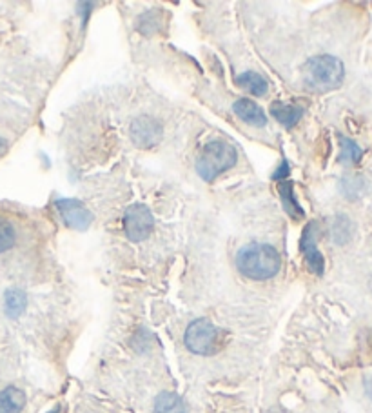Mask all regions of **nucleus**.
<instances>
[{"label": "nucleus", "instance_id": "nucleus-16", "mask_svg": "<svg viewBox=\"0 0 372 413\" xmlns=\"http://www.w3.org/2000/svg\"><path fill=\"white\" fill-rule=\"evenodd\" d=\"M15 244V230L10 222L0 219V253H4Z\"/></svg>", "mask_w": 372, "mask_h": 413}, {"label": "nucleus", "instance_id": "nucleus-15", "mask_svg": "<svg viewBox=\"0 0 372 413\" xmlns=\"http://www.w3.org/2000/svg\"><path fill=\"white\" fill-rule=\"evenodd\" d=\"M280 197L283 201V208L287 213H291L292 217H303V210L300 208V204L296 202L294 195H292V184L291 183H282L278 186Z\"/></svg>", "mask_w": 372, "mask_h": 413}, {"label": "nucleus", "instance_id": "nucleus-6", "mask_svg": "<svg viewBox=\"0 0 372 413\" xmlns=\"http://www.w3.org/2000/svg\"><path fill=\"white\" fill-rule=\"evenodd\" d=\"M129 135H131V140L134 144L140 146V148H151L162 139V126L153 117L143 115L133 120Z\"/></svg>", "mask_w": 372, "mask_h": 413}, {"label": "nucleus", "instance_id": "nucleus-19", "mask_svg": "<svg viewBox=\"0 0 372 413\" xmlns=\"http://www.w3.org/2000/svg\"><path fill=\"white\" fill-rule=\"evenodd\" d=\"M6 151V142H4V139H0V155L4 153Z\"/></svg>", "mask_w": 372, "mask_h": 413}, {"label": "nucleus", "instance_id": "nucleus-13", "mask_svg": "<svg viewBox=\"0 0 372 413\" xmlns=\"http://www.w3.org/2000/svg\"><path fill=\"white\" fill-rule=\"evenodd\" d=\"M236 82H238L242 87H245L249 93H253V95L256 96L265 95L269 90L267 81H265L262 75H258L256 71H245L244 75H240V77L236 78Z\"/></svg>", "mask_w": 372, "mask_h": 413}, {"label": "nucleus", "instance_id": "nucleus-7", "mask_svg": "<svg viewBox=\"0 0 372 413\" xmlns=\"http://www.w3.org/2000/svg\"><path fill=\"white\" fill-rule=\"evenodd\" d=\"M57 208L66 226L73 228V230H87L93 222V215L89 210L77 199H60L57 201Z\"/></svg>", "mask_w": 372, "mask_h": 413}, {"label": "nucleus", "instance_id": "nucleus-10", "mask_svg": "<svg viewBox=\"0 0 372 413\" xmlns=\"http://www.w3.org/2000/svg\"><path fill=\"white\" fill-rule=\"evenodd\" d=\"M26 406V394L20 388L10 386L0 391V413H20Z\"/></svg>", "mask_w": 372, "mask_h": 413}, {"label": "nucleus", "instance_id": "nucleus-14", "mask_svg": "<svg viewBox=\"0 0 372 413\" xmlns=\"http://www.w3.org/2000/svg\"><path fill=\"white\" fill-rule=\"evenodd\" d=\"M26 295L20 289H10L4 297V307L10 317H19L26 310Z\"/></svg>", "mask_w": 372, "mask_h": 413}, {"label": "nucleus", "instance_id": "nucleus-9", "mask_svg": "<svg viewBox=\"0 0 372 413\" xmlns=\"http://www.w3.org/2000/svg\"><path fill=\"white\" fill-rule=\"evenodd\" d=\"M234 111L240 119L251 126H265V122H267V117L262 111V108L258 106L256 102L249 101V99H240L234 104Z\"/></svg>", "mask_w": 372, "mask_h": 413}, {"label": "nucleus", "instance_id": "nucleus-12", "mask_svg": "<svg viewBox=\"0 0 372 413\" xmlns=\"http://www.w3.org/2000/svg\"><path fill=\"white\" fill-rule=\"evenodd\" d=\"M154 413H187L186 403L175 394H160L154 403Z\"/></svg>", "mask_w": 372, "mask_h": 413}, {"label": "nucleus", "instance_id": "nucleus-11", "mask_svg": "<svg viewBox=\"0 0 372 413\" xmlns=\"http://www.w3.org/2000/svg\"><path fill=\"white\" fill-rule=\"evenodd\" d=\"M271 113L274 115V119H276L280 124L285 126V128H291V126L298 124V120L303 115L301 108L291 106V104H283V102H274V104H271Z\"/></svg>", "mask_w": 372, "mask_h": 413}, {"label": "nucleus", "instance_id": "nucleus-3", "mask_svg": "<svg viewBox=\"0 0 372 413\" xmlns=\"http://www.w3.org/2000/svg\"><path fill=\"white\" fill-rule=\"evenodd\" d=\"M236 149L224 140H211L209 144L204 146L200 159L196 162V169L204 180H215L225 169L233 168L236 162Z\"/></svg>", "mask_w": 372, "mask_h": 413}, {"label": "nucleus", "instance_id": "nucleus-4", "mask_svg": "<svg viewBox=\"0 0 372 413\" xmlns=\"http://www.w3.org/2000/svg\"><path fill=\"white\" fill-rule=\"evenodd\" d=\"M216 341H218V330L207 319H198V321L191 322L186 330L187 350L196 353V355L213 353Z\"/></svg>", "mask_w": 372, "mask_h": 413}, {"label": "nucleus", "instance_id": "nucleus-17", "mask_svg": "<svg viewBox=\"0 0 372 413\" xmlns=\"http://www.w3.org/2000/svg\"><path fill=\"white\" fill-rule=\"evenodd\" d=\"M342 148H344V151H342V160H345V162H358L360 157H362V149L358 148L356 142H353V140L348 139H342Z\"/></svg>", "mask_w": 372, "mask_h": 413}, {"label": "nucleus", "instance_id": "nucleus-8", "mask_svg": "<svg viewBox=\"0 0 372 413\" xmlns=\"http://www.w3.org/2000/svg\"><path fill=\"white\" fill-rule=\"evenodd\" d=\"M316 235H318V230H316V222H309L307 228L301 233V253L305 257L307 266L310 268V271L316 275L324 273V257H321L318 246H316Z\"/></svg>", "mask_w": 372, "mask_h": 413}, {"label": "nucleus", "instance_id": "nucleus-5", "mask_svg": "<svg viewBox=\"0 0 372 413\" xmlns=\"http://www.w3.org/2000/svg\"><path fill=\"white\" fill-rule=\"evenodd\" d=\"M124 226L127 239L133 240V242H140V240L148 239L149 233L153 231V213L142 204H134L125 212Z\"/></svg>", "mask_w": 372, "mask_h": 413}, {"label": "nucleus", "instance_id": "nucleus-2", "mask_svg": "<svg viewBox=\"0 0 372 413\" xmlns=\"http://www.w3.org/2000/svg\"><path fill=\"white\" fill-rule=\"evenodd\" d=\"M303 81L310 90L316 92H329L338 87L344 81L345 69L342 60L330 55H318L309 58L301 69Z\"/></svg>", "mask_w": 372, "mask_h": 413}, {"label": "nucleus", "instance_id": "nucleus-1", "mask_svg": "<svg viewBox=\"0 0 372 413\" xmlns=\"http://www.w3.org/2000/svg\"><path fill=\"white\" fill-rule=\"evenodd\" d=\"M280 255L269 244L251 242L236 253V268L253 280H267L280 269Z\"/></svg>", "mask_w": 372, "mask_h": 413}, {"label": "nucleus", "instance_id": "nucleus-18", "mask_svg": "<svg viewBox=\"0 0 372 413\" xmlns=\"http://www.w3.org/2000/svg\"><path fill=\"white\" fill-rule=\"evenodd\" d=\"M287 175H289V164L283 162L282 166H280V168H278L276 174H272V178H274V180H280V178L287 177Z\"/></svg>", "mask_w": 372, "mask_h": 413}, {"label": "nucleus", "instance_id": "nucleus-21", "mask_svg": "<svg viewBox=\"0 0 372 413\" xmlns=\"http://www.w3.org/2000/svg\"><path fill=\"white\" fill-rule=\"evenodd\" d=\"M282 413H283V412H282Z\"/></svg>", "mask_w": 372, "mask_h": 413}, {"label": "nucleus", "instance_id": "nucleus-20", "mask_svg": "<svg viewBox=\"0 0 372 413\" xmlns=\"http://www.w3.org/2000/svg\"><path fill=\"white\" fill-rule=\"evenodd\" d=\"M49 413H60V408H58V406H57V408H53Z\"/></svg>", "mask_w": 372, "mask_h": 413}]
</instances>
